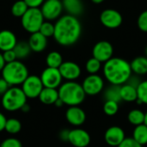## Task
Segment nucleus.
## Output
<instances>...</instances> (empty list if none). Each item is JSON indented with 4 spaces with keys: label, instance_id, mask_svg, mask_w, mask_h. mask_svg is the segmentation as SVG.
<instances>
[{
    "label": "nucleus",
    "instance_id": "f257e3e1",
    "mask_svg": "<svg viewBox=\"0 0 147 147\" xmlns=\"http://www.w3.org/2000/svg\"><path fill=\"white\" fill-rule=\"evenodd\" d=\"M82 34V25L77 16L64 15L54 24L53 38L55 41L63 47L74 45L79 40Z\"/></svg>",
    "mask_w": 147,
    "mask_h": 147
},
{
    "label": "nucleus",
    "instance_id": "f03ea898",
    "mask_svg": "<svg viewBox=\"0 0 147 147\" xmlns=\"http://www.w3.org/2000/svg\"><path fill=\"white\" fill-rule=\"evenodd\" d=\"M102 71L106 80L114 85L126 84L133 73L130 63L118 57H113L105 62Z\"/></svg>",
    "mask_w": 147,
    "mask_h": 147
},
{
    "label": "nucleus",
    "instance_id": "7ed1b4c3",
    "mask_svg": "<svg viewBox=\"0 0 147 147\" xmlns=\"http://www.w3.org/2000/svg\"><path fill=\"white\" fill-rule=\"evenodd\" d=\"M59 99L65 105L78 106L85 99L86 94L82 87V84L75 81H67L59 87Z\"/></svg>",
    "mask_w": 147,
    "mask_h": 147
},
{
    "label": "nucleus",
    "instance_id": "20e7f679",
    "mask_svg": "<svg viewBox=\"0 0 147 147\" xmlns=\"http://www.w3.org/2000/svg\"><path fill=\"white\" fill-rule=\"evenodd\" d=\"M1 72L2 78L10 86L22 84V83L29 76L27 66L18 59L10 63H7Z\"/></svg>",
    "mask_w": 147,
    "mask_h": 147
},
{
    "label": "nucleus",
    "instance_id": "39448f33",
    "mask_svg": "<svg viewBox=\"0 0 147 147\" xmlns=\"http://www.w3.org/2000/svg\"><path fill=\"white\" fill-rule=\"evenodd\" d=\"M27 96L23 93L22 88L17 86H11L2 96V106L9 112L21 110L27 103Z\"/></svg>",
    "mask_w": 147,
    "mask_h": 147
},
{
    "label": "nucleus",
    "instance_id": "423d86ee",
    "mask_svg": "<svg viewBox=\"0 0 147 147\" xmlns=\"http://www.w3.org/2000/svg\"><path fill=\"white\" fill-rule=\"evenodd\" d=\"M45 19L40 8H28L21 17V24L25 31L29 34L39 32Z\"/></svg>",
    "mask_w": 147,
    "mask_h": 147
},
{
    "label": "nucleus",
    "instance_id": "0eeeda50",
    "mask_svg": "<svg viewBox=\"0 0 147 147\" xmlns=\"http://www.w3.org/2000/svg\"><path fill=\"white\" fill-rule=\"evenodd\" d=\"M44 86L40 77L36 75H29L22 84V90L27 98L39 97Z\"/></svg>",
    "mask_w": 147,
    "mask_h": 147
},
{
    "label": "nucleus",
    "instance_id": "6e6552de",
    "mask_svg": "<svg viewBox=\"0 0 147 147\" xmlns=\"http://www.w3.org/2000/svg\"><path fill=\"white\" fill-rule=\"evenodd\" d=\"M40 9L44 19L50 22L58 20L61 16L64 9L60 0H45Z\"/></svg>",
    "mask_w": 147,
    "mask_h": 147
},
{
    "label": "nucleus",
    "instance_id": "1a4fd4ad",
    "mask_svg": "<svg viewBox=\"0 0 147 147\" xmlns=\"http://www.w3.org/2000/svg\"><path fill=\"white\" fill-rule=\"evenodd\" d=\"M82 87L86 95L96 96L102 91L104 88V81L98 74H90L83 81Z\"/></svg>",
    "mask_w": 147,
    "mask_h": 147
},
{
    "label": "nucleus",
    "instance_id": "9d476101",
    "mask_svg": "<svg viewBox=\"0 0 147 147\" xmlns=\"http://www.w3.org/2000/svg\"><path fill=\"white\" fill-rule=\"evenodd\" d=\"M100 22L105 28L115 29L122 24L123 17L118 10L114 9H106L100 15Z\"/></svg>",
    "mask_w": 147,
    "mask_h": 147
},
{
    "label": "nucleus",
    "instance_id": "9b49d317",
    "mask_svg": "<svg viewBox=\"0 0 147 147\" xmlns=\"http://www.w3.org/2000/svg\"><path fill=\"white\" fill-rule=\"evenodd\" d=\"M40 79L45 88L57 89L62 84V76L58 68L47 67L40 75Z\"/></svg>",
    "mask_w": 147,
    "mask_h": 147
},
{
    "label": "nucleus",
    "instance_id": "f8f14e48",
    "mask_svg": "<svg viewBox=\"0 0 147 147\" xmlns=\"http://www.w3.org/2000/svg\"><path fill=\"white\" fill-rule=\"evenodd\" d=\"M114 47L113 45L107 40H100L94 46L92 55L101 63H105L113 58Z\"/></svg>",
    "mask_w": 147,
    "mask_h": 147
},
{
    "label": "nucleus",
    "instance_id": "ddd939ff",
    "mask_svg": "<svg viewBox=\"0 0 147 147\" xmlns=\"http://www.w3.org/2000/svg\"><path fill=\"white\" fill-rule=\"evenodd\" d=\"M90 134L82 128L70 130L68 142L75 147H87L90 143Z\"/></svg>",
    "mask_w": 147,
    "mask_h": 147
},
{
    "label": "nucleus",
    "instance_id": "4468645a",
    "mask_svg": "<svg viewBox=\"0 0 147 147\" xmlns=\"http://www.w3.org/2000/svg\"><path fill=\"white\" fill-rule=\"evenodd\" d=\"M63 78L67 81H75L81 75L80 66L73 61H64L59 68Z\"/></svg>",
    "mask_w": 147,
    "mask_h": 147
},
{
    "label": "nucleus",
    "instance_id": "2eb2a0df",
    "mask_svg": "<svg viewBox=\"0 0 147 147\" xmlns=\"http://www.w3.org/2000/svg\"><path fill=\"white\" fill-rule=\"evenodd\" d=\"M126 139L124 130L118 126L109 127L104 134L105 142L110 146L117 147Z\"/></svg>",
    "mask_w": 147,
    "mask_h": 147
},
{
    "label": "nucleus",
    "instance_id": "dca6fc26",
    "mask_svg": "<svg viewBox=\"0 0 147 147\" xmlns=\"http://www.w3.org/2000/svg\"><path fill=\"white\" fill-rule=\"evenodd\" d=\"M65 118L71 125L79 127L85 122L86 114L80 107L71 106L67 109L65 112Z\"/></svg>",
    "mask_w": 147,
    "mask_h": 147
},
{
    "label": "nucleus",
    "instance_id": "f3484780",
    "mask_svg": "<svg viewBox=\"0 0 147 147\" xmlns=\"http://www.w3.org/2000/svg\"><path fill=\"white\" fill-rule=\"evenodd\" d=\"M17 43L16 34L8 29L0 31V51L3 53L5 51L12 50Z\"/></svg>",
    "mask_w": 147,
    "mask_h": 147
},
{
    "label": "nucleus",
    "instance_id": "a211bd4d",
    "mask_svg": "<svg viewBox=\"0 0 147 147\" xmlns=\"http://www.w3.org/2000/svg\"><path fill=\"white\" fill-rule=\"evenodd\" d=\"M28 43L32 52L41 53L47 48L48 41H47V37H45L40 32H36V33L30 34Z\"/></svg>",
    "mask_w": 147,
    "mask_h": 147
},
{
    "label": "nucleus",
    "instance_id": "6ab92c4d",
    "mask_svg": "<svg viewBox=\"0 0 147 147\" xmlns=\"http://www.w3.org/2000/svg\"><path fill=\"white\" fill-rule=\"evenodd\" d=\"M64 9L68 15L78 16L84 12V3L82 0H62Z\"/></svg>",
    "mask_w": 147,
    "mask_h": 147
},
{
    "label": "nucleus",
    "instance_id": "aec40b11",
    "mask_svg": "<svg viewBox=\"0 0 147 147\" xmlns=\"http://www.w3.org/2000/svg\"><path fill=\"white\" fill-rule=\"evenodd\" d=\"M38 98L43 104L52 105V104H54L56 102V101L59 98V91L57 89L44 87Z\"/></svg>",
    "mask_w": 147,
    "mask_h": 147
},
{
    "label": "nucleus",
    "instance_id": "412c9836",
    "mask_svg": "<svg viewBox=\"0 0 147 147\" xmlns=\"http://www.w3.org/2000/svg\"><path fill=\"white\" fill-rule=\"evenodd\" d=\"M121 101L127 102H136L138 99L137 88L129 84H124L121 85Z\"/></svg>",
    "mask_w": 147,
    "mask_h": 147
},
{
    "label": "nucleus",
    "instance_id": "4be33fe9",
    "mask_svg": "<svg viewBox=\"0 0 147 147\" xmlns=\"http://www.w3.org/2000/svg\"><path fill=\"white\" fill-rule=\"evenodd\" d=\"M132 71L135 75L147 74V58L146 56H140L133 59L130 63Z\"/></svg>",
    "mask_w": 147,
    "mask_h": 147
},
{
    "label": "nucleus",
    "instance_id": "5701e85b",
    "mask_svg": "<svg viewBox=\"0 0 147 147\" xmlns=\"http://www.w3.org/2000/svg\"><path fill=\"white\" fill-rule=\"evenodd\" d=\"M133 138L142 146L147 144V126L141 124L136 126L133 132Z\"/></svg>",
    "mask_w": 147,
    "mask_h": 147
},
{
    "label": "nucleus",
    "instance_id": "b1692460",
    "mask_svg": "<svg viewBox=\"0 0 147 147\" xmlns=\"http://www.w3.org/2000/svg\"><path fill=\"white\" fill-rule=\"evenodd\" d=\"M13 50H14V52H15L18 60L26 59L27 57H28V55L32 52L31 48H30V47H29V45L28 43V41L17 42Z\"/></svg>",
    "mask_w": 147,
    "mask_h": 147
},
{
    "label": "nucleus",
    "instance_id": "393cba45",
    "mask_svg": "<svg viewBox=\"0 0 147 147\" xmlns=\"http://www.w3.org/2000/svg\"><path fill=\"white\" fill-rule=\"evenodd\" d=\"M104 97L106 101H115L117 102H121V85L111 84L104 91Z\"/></svg>",
    "mask_w": 147,
    "mask_h": 147
},
{
    "label": "nucleus",
    "instance_id": "a878e982",
    "mask_svg": "<svg viewBox=\"0 0 147 147\" xmlns=\"http://www.w3.org/2000/svg\"><path fill=\"white\" fill-rule=\"evenodd\" d=\"M63 57L62 55L57 52V51H53L50 52L46 58V64L47 67L51 68H59V66L63 63Z\"/></svg>",
    "mask_w": 147,
    "mask_h": 147
},
{
    "label": "nucleus",
    "instance_id": "bb28decb",
    "mask_svg": "<svg viewBox=\"0 0 147 147\" xmlns=\"http://www.w3.org/2000/svg\"><path fill=\"white\" fill-rule=\"evenodd\" d=\"M127 120H128L129 123L134 127L144 124L145 113L142 110L138 109H132L131 111H129V113L127 115Z\"/></svg>",
    "mask_w": 147,
    "mask_h": 147
},
{
    "label": "nucleus",
    "instance_id": "cd10ccee",
    "mask_svg": "<svg viewBox=\"0 0 147 147\" xmlns=\"http://www.w3.org/2000/svg\"><path fill=\"white\" fill-rule=\"evenodd\" d=\"M28 9V6L24 2V0H17L12 4L10 12L12 16H14L15 17L21 18L27 12Z\"/></svg>",
    "mask_w": 147,
    "mask_h": 147
},
{
    "label": "nucleus",
    "instance_id": "c85d7f7f",
    "mask_svg": "<svg viewBox=\"0 0 147 147\" xmlns=\"http://www.w3.org/2000/svg\"><path fill=\"white\" fill-rule=\"evenodd\" d=\"M4 130L9 134H17L22 130V123L16 118L7 119Z\"/></svg>",
    "mask_w": 147,
    "mask_h": 147
},
{
    "label": "nucleus",
    "instance_id": "c756f323",
    "mask_svg": "<svg viewBox=\"0 0 147 147\" xmlns=\"http://www.w3.org/2000/svg\"><path fill=\"white\" fill-rule=\"evenodd\" d=\"M138 99L136 102L147 105V80L141 81L137 87Z\"/></svg>",
    "mask_w": 147,
    "mask_h": 147
},
{
    "label": "nucleus",
    "instance_id": "7c9ffc66",
    "mask_svg": "<svg viewBox=\"0 0 147 147\" xmlns=\"http://www.w3.org/2000/svg\"><path fill=\"white\" fill-rule=\"evenodd\" d=\"M85 68L90 74H97V72L102 68V63L94 57H92L87 60L85 64Z\"/></svg>",
    "mask_w": 147,
    "mask_h": 147
},
{
    "label": "nucleus",
    "instance_id": "2f4dec72",
    "mask_svg": "<svg viewBox=\"0 0 147 147\" xmlns=\"http://www.w3.org/2000/svg\"><path fill=\"white\" fill-rule=\"evenodd\" d=\"M119 111V102L115 101H105L103 104V112L106 115L114 116Z\"/></svg>",
    "mask_w": 147,
    "mask_h": 147
},
{
    "label": "nucleus",
    "instance_id": "473e14b6",
    "mask_svg": "<svg viewBox=\"0 0 147 147\" xmlns=\"http://www.w3.org/2000/svg\"><path fill=\"white\" fill-rule=\"evenodd\" d=\"M39 32L43 34L45 37L49 38V37H53L54 34V24L52 23L50 21H44L42 23Z\"/></svg>",
    "mask_w": 147,
    "mask_h": 147
},
{
    "label": "nucleus",
    "instance_id": "72a5a7b5",
    "mask_svg": "<svg viewBox=\"0 0 147 147\" xmlns=\"http://www.w3.org/2000/svg\"><path fill=\"white\" fill-rule=\"evenodd\" d=\"M138 28L142 31L147 33V9L140 13L137 20Z\"/></svg>",
    "mask_w": 147,
    "mask_h": 147
},
{
    "label": "nucleus",
    "instance_id": "f704fd0d",
    "mask_svg": "<svg viewBox=\"0 0 147 147\" xmlns=\"http://www.w3.org/2000/svg\"><path fill=\"white\" fill-rule=\"evenodd\" d=\"M0 147H22V142L16 138H8L3 140Z\"/></svg>",
    "mask_w": 147,
    "mask_h": 147
},
{
    "label": "nucleus",
    "instance_id": "c9c22d12",
    "mask_svg": "<svg viewBox=\"0 0 147 147\" xmlns=\"http://www.w3.org/2000/svg\"><path fill=\"white\" fill-rule=\"evenodd\" d=\"M117 147H142L140 144H139L133 137L126 138Z\"/></svg>",
    "mask_w": 147,
    "mask_h": 147
},
{
    "label": "nucleus",
    "instance_id": "e433bc0d",
    "mask_svg": "<svg viewBox=\"0 0 147 147\" xmlns=\"http://www.w3.org/2000/svg\"><path fill=\"white\" fill-rule=\"evenodd\" d=\"M3 59H4V61H5L6 64L17 60L16 55V53H15V52H14L13 49L3 52Z\"/></svg>",
    "mask_w": 147,
    "mask_h": 147
},
{
    "label": "nucleus",
    "instance_id": "4c0bfd02",
    "mask_svg": "<svg viewBox=\"0 0 147 147\" xmlns=\"http://www.w3.org/2000/svg\"><path fill=\"white\" fill-rule=\"evenodd\" d=\"M24 2L27 3L28 8H40L45 0H24Z\"/></svg>",
    "mask_w": 147,
    "mask_h": 147
},
{
    "label": "nucleus",
    "instance_id": "58836bf2",
    "mask_svg": "<svg viewBox=\"0 0 147 147\" xmlns=\"http://www.w3.org/2000/svg\"><path fill=\"white\" fill-rule=\"evenodd\" d=\"M11 86L3 78H0V96H3Z\"/></svg>",
    "mask_w": 147,
    "mask_h": 147
},
{
    "label": "nucleus",
    "instance_id": "ea45409f",
    "mask_svg": "<svg viewBox=\"0 0 147 147\" xmlns=\"http://www.w3.org/2000/svg\"><path fill=\"white\" fill-rule=\"evenodd\" d=\"M7 119L5 117V115L0 112V132L3 131L5 128V124H6Z\"/></svg>",
    "mask_w": 147,
    "mask_h": 147
},
{
    "label": "nucleus",
    "instance_id": "a19ab883",
    "mask_svg": "<svg viewBox=\"0 0 147 147\" xmlns=\"http://www.w3.org/2000/svg\"><path fill=\"white\" fill-rule=\"evenodd\" d=\"M69 133H70L69 130H66V129L62 130V131L60 132V134H59V138H60V140H63V141H68V139H69Z\"/></svg>",
    "mask_w": 147,
    "mask_h": 147
},
{
    "label": "nucleus",
    "instance_id": "79ce46f5",
    "mask_svg": "<svg viewBox=\"0 0 147 147\" xmlns=\"http://www.w3.org/2000/svg\"><path fill=\"white\" fill-rule=\"evenodd\" d=\"M6 63L4 61V59H3V53H0V71H3V67L5 66Z\"/></svg>",
    "mask_w": 147,
    "mask_h": 147
},
{
    "label": "nucleus",
    "instance_id": "37998d69",
    "mask_svg": "<svg viewBox=\"0 0 147 147\" xmlns=\"http://www.w3.org/2000/svg\"><path fill=\"white\" fill-rule=\"evenodd\" d=\"M54 105L56 106V107H58V108H60V107H62V106H64L65 104H64V102L61 101V99H58L57 101H56V102L54 103Z\"/></svg>",
    "mask_w": 147,
    "mask_h": 147
},
{
    "label": "nucleus",
    "instance_id": "c03bdc74",
    "mask_svg": "<svg viewBox=\"0 0 147 147\" xmlns=\"http://www.w3.org/2000/svg\"><path fill=\"white\" fill-rule=\"evenodd\" d=\"M22 112H24V113H28L29 110H30V107H29V105L28 104V103H26L23 107H22V109H21Z\"/></svg>",
    "mask_w": 147,
    "mask_h": 147
},
{
    "label": "nucleus",
    "instance_id": "a18cd8bd",
    "mask_svg": "<svg viewBox=\"0 0 147 147\" xmlns=\"http://www.w3.org/2000/svg\"><path fill=\"white\" fill-rule=\"evenodd\" d=\"M94 3H96V4H98V3H102V2H104L105 0H91Z\"/></svg>",
    "mask_w": 147,
    "mask_h": 147
},
{
    "label": "nucleus",
    "instance_id": "49530a36",
    "mask_svg": "<svg viewBox=\"0 0 147 147\" xmlns=\"http://www.w3.org/2000/svg\"><path fill=\"white\" fill-rule=\"evenodd\" d=\"M144 124L147 126V111L145 113V121H144Z\"/></svg>",
    "mask_w": 147,
    "mask_h": 147
},
{
    "label": "nucleus",
    "instance_id": "de8ad7c7",
    "mask_svg": "<svg viewBox=\"0 0 147 147\" xmlns=\"http://www.w3.org/2000/svg\"><path fill=\"white\" fill-rule=\"evenodd\" d=\"M145 53H146V57L147 58V46L146 47V50H145Z\"/></svg>",
    "mask_w": 147,
    "mask_h": 147
}]
</instances>
